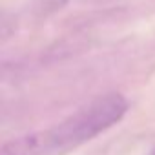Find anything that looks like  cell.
<instances>
[{"mask_svg":"<svg viewBox=\"0 0 155 155\" xmlns=\"http://www.w3.org/2000/svg\"><path fill=\"white\" fill-rule=\"evenodd\" d=\"M128 111L120 93L99 95L49 130L20 135L2 144L0 155H51L81 146L117 124Z\"/></svg>","mask_w":155,"mask_h":155,"instance_id":"6da1fadb","label":"cell"},{"mask_svg":"<svg viewBox=\"0 0 155 155\" xmlns=\"http://www.w3.org/2000/svg\"><path fill=\"white\" fill-rule=\"evenodd\" d=\"M150 155H155V146L151 148V151H150Z\"/></svg>","mask_w":155,"mask_h":155,"instance_id":"7a4b0ae2","label":"cell"}]
</instances>
